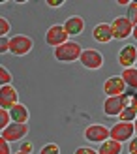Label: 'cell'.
Masks as SVG:
<instances>
[{"mask_svg": "<svg viewBox=\"0 0 137 154\" xmlns=\"http://www.w3.org/2000/svg\"><path fill=\"white\" fill-rule=\"evenodd\" d=\"M28 134V126L26 124H17V122H11L8 128L2 130L0 134V139H4L8 143H13V141H23Z\"/></svg>", "mask_w": 137, "mask_h": 154, "instance_id": "cell-8", "label": "cell"}, {"mask_svg": "<svg viewBox=\"0 0 137 154\" xmlns=\"http://www.w3.org/2000/svg\"><path fill=\"white\" fill-rule=\"evenodd\" d=\"M0 154H11V149H10V143L0 139Z\"/></svg>", "mask_w": 137, "mask_h": 154, "instance_id": "cell-25", "label": "cell"}, {"mask_svg": "<svg viewBox=\"0 0 137 154\" xmlns=\"http://www.w3.org/2000/svg\"><path fill=\"white\" fill-rule=\"evenodd\" d=\"M92 38L98 43H109V42H113L115 36H113L111 25H107V23H100V25H96L94 30H92Z\"/></svg>", "mask_w": 137, "mask_h": 154, "instance_id": "cell-13", "label": "cell"}, {"mask_svg": "<svg viewBox=\"0 0 137 154\" xmlns=\"http://www.w3.org/2000/svg\"><path fill=\"white\" fill-rule=\"evenodd\" d=\"M19 103V92L13 85H4L0 88V107L10 111L13 105Z\"/></svg>", "mask_w": 137, "mask_h": 154, "instance_id": "cell-9", "label": "cell"}, {"mask_svg": "<svg viewBox=\"0 0 137 154\" xmlns=\"http://www.w3.org/2000/svg\"><path fill=\"white\" fill-rule=\"evenodd\" d=\"M68 38H70V36H68L64 25H53V26L47 28V32H45V43L56 49V47H60L62 43L70 42Z\"/></svg>", "mask_w": 137, "mask_h": 154, "instance_id": "cell-4", "label": "cell"}, {"mask_svg": "<svg viewBox=\"0 0 137 154\" xmlns=\"http://www.w3.org/2000/svg\"><path fill=\"white\" fill-rule=\"evenodd\" d=\"M120 77L124 79L126 87H130L132 90H137V68H126V70H122Z\"/></svg>", "mask_w": 137, "mask_h": 154, "instance_id": "cell-17", "label": "cell"}, {"mask_svg": "<svg viewBox=\"0 0 137 154\" xmlns=\"http://www.w3.org/2000/svg\"><path fill=\"white\" fill-rule=\"evenodd\" d=\"M64 4V0H47V6H51V8H60Z\"/></svg>", "mask_w": 137, "mask_h": 154, "instance_id": "cell-29", "label": "cell"}, {"mask_svg": "<svg viewBox=\"0 0 137 154\" xmlns=\"http://www.w3.org/2000/svg\"><path fill=\"white\" fill-rule=\"evenodd\" d=\"M133 128H135V135H137V119L133 120Z\"/></svg>", "mask_w": 137, "mask_h": 154, "instance_id": "cell-33", "label": "cell"}, {"mask_svg": "<svg viewBox=\"0 0 137 154\" xmlns=\"http://www.w3.org/2000/svg\"><path fill=\"white\" fill-rule=\"evenodd\" d=\"M111 28H113L115 40H126V38H130L132 32H133V25L126 15H118V17L111 23Z\"/></svg>", "mask_w": 137, "mask_h": 154, "instance_id": "cell-5", "label": "cell"}, {"mask_svg": "<svg viewBox=\"0 0 137 154\" xmlns=\"http://www.w3.org/2000/svg\"><path fill=\"white\" fill-rule=\"evenodd\" d=\"M11 81H13L11 73L2 66V68H0V83H2V87H4V85H11Z\"/></svg>", "mask_w": 137, "mask_h": 154, "instance_id": "cell-22", "label": "cell"}, {"mask_svg": "<svg viewBox=\"0 0 137 154\" xmlns=\"http://www.w3.org/2000/svg\"><path fill=\"white\" fill-rule=\"evenodd\" d=\"M132 107L137 111V90H133V92H132Z\"/></svg>", "mask_w": 137, "mask_h": 154, "instance_id": "cell-30", "label": "cell"}, {"mask_svg": "<svg viewBox=\"0 0 137 154\" xmlns=\"http://www.w3.org/2000/svg\"><path fill=\"white\" fill-rule=\"evenodd\" d=\"M0 51L10 53V38H2V40H0Z\"/></svg>", "mask_w": 137, "mask_h": 154, "instance_id": "cell-26", "label": "cell"}, {"mask_svg": "<svg viewBox=\"0 0 137 154\" xmlns=\"http://www.w3.org/2000/svg\"><path fill=\"white\" fill-rule=\"evenodd\" d=\"M13 154H26V152H21V150H17V152H13Z\"/></svg>", "mask_w": 137, "mask_h": 154, "instance_id": "cell-34", "label": "cell"}, {"mask_svg": "<svg viewBox=\"0 0 137 154\" xmlns=\"http://www.w3.org/2000/svg\"><path fill=\"white\" fill-rule=\"evenodd\" d=\"M135 68H137V62H135Z\"/></svg>", "mask_w": 137, "mask_h": 154, "instance_id": "cell-35", "label": "cell"}, {"mask_svg": "<svg viewBox=\"0 0 137 154\" xmlns=\"http://www.w3.org/2000/svg\"><path fill=\"white\" fill-rule=\"evenodd\" d=\"M40 154H60V147L56 143H47L45 147H41Z\"/></svg>", "mask_w": 137, "mask_h": 154, "instance_id": "cell-21", "label": "cell"}, {"mask_svg": "<svg viewBox=\"0 0 137 154\" xmlns=\"http://www.w3.org/2000/svg\"><path fill=\"white\" fill-rule=\"evenodd\" d=\"M124 107H126V103H124L122 96H107L103 102V113L107 117H118L124 111Z\"/></svg>", "mask_w": 137, "mask_h": 154, "instance_id": "cell-12", "label": "cell"}, {"mask_svg": "<svg viewBox=\"0 0 137 154\" xmlns=\"http://www.w3.org/2000/svg\"><path fill=\"white\" fill-rule=\"evenodd\" d=\"M132 36H133V40H135V42H137V25H135V26H133V32H132Z\"/></svg>", "mask_w": 137, "mask_h": 154, "instance_id": "cell-32", "label": "cell"}, {"mask_svg": "<svg viewBox=\"0 0 137 154\" xmlns=\"http://www.w3.org/2000/svg\"><path fill=\"white\" fill-rule=\"evenodd\" d=\"M98 152L100 154H122V143L115 141V139H107L100 145Z\"/></svg>", "mask_w": 137, "mask_h": 154, "instance_id": "cell-16", "label": "cell"}, {"mask_svg": "<svg viewBox=\"0 0 137 154\" xmlns=\"http://www.w3.org/2000/svg\"><path fill=\"white\" fill-rule=\"evenodd\" d=\"M19 150H21V152H26V154H32V150H34V145L30 143V141H23Z\"/></svg>", "mask_w": 137, "mask_h": 154, "instance_id": "cell-24", "label": "cell"}, {"mask_svg": "<svg viewBox=\"0 0 137 154\" xmlns=\"http://www.w3.org/2000/svg\"><path fill=\"white\" fill-rule=\"evenodd\" d=\"M10 115H11V122H17V124H26L28 119H30V111L26 105L23 103H17L10 109Z\"/></svg>", "mask_w": 137, "mask_h": 154, "instance_id": "cell-15", "label": "cell"}, {"mask_svg": "<svg viewBox=\"0 0 137 154\" xmlns=\"http://www.w3.org/2000/svg\"><path fill=\"white\" fill-rule=\"evenodd\" d=\"M132 0H118V6H130Z\"/></svg>", "mask_w": 137, "mask_h": 154, "instance_id": "cell-31", "label": "cell"}, {"mask_svg": "<svg viewBox=\"0 0 137 154\" xmlns=\"http://www.w3.org/2000/svg\"><path fill=\"white\" fill-rule=\"evenodd\" d=\"M83 135H85V139L90 141V143H103L111 139V130L105 126V124H90L85 128V132H83Z\"/></svg>", "mask_w": 137, "mask_h": 154, "instance_id": "cell-3", "label": "cell"}, {"mask_svg": "<svg viewBox=\"0 0 137 154\" xmlns=\"http://www.w3.org/2000/svg\"><path fill=\"white\" fill-rule=\"evenodd\" d=\"M118 122H133L137 119V111L133 109V107H124V111L118 115Z\"/></svg>", "mask_w": 137, "mask_h": 154, "instance_id": "cell-18", "label": "cell"}, {"mask_svg": "<svg viewBox=\"0 0 137 154\" xmlns=\"http://www.w3.org/2000/svg\"><path fill=\"white\" fill-rule=\"evenodd\" d=\"M75 154H100V152L94 150V149H90V147H81V149L75 150Z\"/></svg>", "mask_w": 137, "mask_h": 154, "instance_id": "cell-28", "label": "cell"}, {"mask_svg": "<svg viewBox=\"0 0 137 154\" xmlns=\"http://www.w3.org/2000/svg\"><path fill=\"white\" fill-rule=\"evenodd\" d=\"M64 28H66L68 36H79L85 30V19L81 15H72V17H68L64 21Z\"/></svg>", "mask_w": 137, "mask_h": 154, "instance_id": "cell-14", "label": "cell"}, {"mask_svg": "<svg viewBox=\"0 0 137 154\" xmlns=\"http://www.w3.org/2000/svg\"><path fill=\"white\" fill-rule=\"evenodd\" d=\"M128 150H130V154H137V135L132 137L130 145H128Z\"/></svg>", "mask_w": 137, "mask_h": 154, "instance_id": "cell-27", "label": "cell"}, {"mask_svg": "<svg viewBox=\"0 0 137 154\" xmlns=\"http://www.w3.org/2000/svg\"><path fill=\"white\" fill-rule=\"evenodd\" d=\"M81 53H83V47L77 43V42H66L62 43L60 47L55 49V58L60 60V62H75V60L81 58Z\"/></svg>", "mask_w": 137, "mask_h": 154, "instance_id": "cell-1", "label": "cell"}, {"mask_svg": "<svg viewBox=\"0 0 137 154\" xmlns=\"http://www.w3.org/2000/svg\"><path fill=\"white\" fill-rule=\"evenodd\" d=\"M124 90H126V83L120 75L107 77L103 81V94L105 96H122Z\"/></svg>", "mask_w": 137, "mask_h": 154, "instance_id": "cell-10", "label": "cell"}, {"mask_svg": "<svg viewBox=\"0 0 137 154\" xmlns=\"http://www.w3.org/2000/svg\"><path fill=\"white\" fill-rule=\"evenodd\" d=\"M117 60H118V64L122 66L124 70H126V68H133L135 62H137V47H135V45H132V43L124 45V47L118 51Z\"/></svg>", "mask_w": 137, "mask_h": 154, "instance_id": "cell-11", "label": "cell"}, {"mask_svg": "<svg viewBox=\"0 0 137 154\" xmlns=\"http://www.w3.org/2000/svg\"><path fill=\"white\" fill-rule=\"evenodd\" d=\"M81 66H85L87 70H100L103 66V55L96 49H83L81 53V58H79Z\"/></svg>", "mask_w": 137, "mask_h": 154, "instance_id": "cell-7", "label": "cell"}, {"mask_svg": "<svg viewBox=\"0 0 137 154\" xmlns=\"http://www.w3.org/2000/svg\"><path fill=\"white\" fill-rule=\"evenodd\" d=\"M11 124V115H10V111H8V109H2V111H0V128H8V126H10Z\"/></svg>", "mask_w": 137, "mask_h": 154, "instance_id": "cell-20", "label": "cell"}, {"mask_svg": "<svg viewBox=\"0 0 137 154\" xmlns=\"http://www.w3.org/2000/svg\"><path fill=\"white\" fill-rule=\"evenodd\" d=\"M111 139L115 141H132V137L135 135V128H133V122H117L113 124L111 128Z\"/></svg>", "mask_w": 137, "mask_h": 154, "instance_id": "cell-6", "label": "cell"}, {"mask_svg": "<svg viewBox=\"0 0 137 154\" xmlns=\"http://www.w3.org/2000/svg\"><path fill=\"white\" fill-rule=\"evenodd\" d=\"M10 28H11L10 21H8L6 17H0V36L6 38V36H8V32H10Z\"/></svg>", "mask_w": 137, "mask_h": 154, "instance_id": "cell-23", "label": "cell"}, {"mask_svg": "<svg viewBox=\"0 0 137 154\" xmlns=\"http://www.w3.org/2000/svg\"><path fill=\"white\" fill-rule=\"evenodd\" d=\"M126 17L132 21V25H133V26L137 25V2H132L130 6H128V13H126Z\"/></svg>", "mask_w": 137, "mask_h": 154, "instance_id": "cell-19", "label": "cell"}, {"mask_svg": "<svg viewBox=\"0 0 137 154\" xmlns=\"http://www.w3.org/2000/svg\"><path fill=\"white\" fill-rule=\"evenodd\" d=\"M34 47V42L30 36L25 34H17V36H11L10 38V53L15 57H25L28 55Z\"/></svg>", "mask_w": 137, "mask_h": 154, "instance_id": "cell-2", "label": "cell"}]
</instances>
